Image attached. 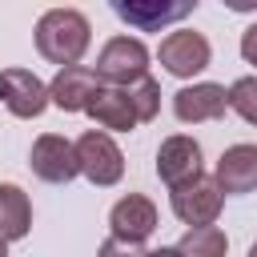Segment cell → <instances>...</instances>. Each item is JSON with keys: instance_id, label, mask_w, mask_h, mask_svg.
Returning a JSON list of instances; mask_svg holds the SVG:
<instances>
[{"instance_id": "cell-1", "label": "cell", "mask_w": 257, "mask_h": 257, "mask_svg": "<svg viewBox=\"0 0 257 257\" xmlns=\"http://www.w3.org/2000/svg\"><path fill=\"white\" fill-rule=\"evenodd\" d=\"M32 40H36V52H40L48 64L72 68V64H80V56H84L88 44H92V24H88V16L76 12V8H48V12L36 20Z\"/></svg>"}, {"instance_id": "cell-2", "label": "cell", "mask_w": 257, "mask_h": 257, "mask_svg": "<svg viewBox=\"0 0 257 257\" xmlns=\"http://www.w3.org/2000/svg\"><path fill=\"white\" fill-rule=\"evenodd\" d=\"M149 60H153V52L141 36H112V40H104L92 72L104 88H133L137 80L149 76Z\"/></svg>"}, {"instance_id": "cell-3", "label": "cell", "mask_w": 257, "mask_h": 257, "mask_svg": "<svg viewBox=\"0 0 257 257\" xmlns=\"http://www.w3.org/2000/svg\"><path fill=\"white\" fill-rule=\"evenodd\" d=\"M72 149H76L80 177L92 181L96 189H112V185L124 177V153H120V145H116L108 133L88 128V133H80V137L72 141Z\"/></svg>"}, {"instance_id": "cell-4", "label": "cell", "mask_w": 257, "mask_h": 257, "mask_svg": "<svg viewBox=\"0 0 257 257\" xmlns=\"http://www.w3.org/2000/svg\"><path fill=\"white\" fill-rule=\"evenodd\" d=\"M157 56H161L165 72H173V76H181V80H193L197 72H205V68H209V60H213V44H209V36H205V32L173 28V32L161 40Z\"/></svg>"}, {"instance_id": "cell-5", "label": "cell", "mask_w": 257, "mask_h": 257, "mask_svg": "<svg viewBox=\"0 0 257 257\" xmlns=\"http://www.w3.org/2000/svg\"><path fill=\"white\" fill-rule=\"evenodd\" d=\"M169 205H173V217H177L181 225L201 229V225H213V221L221 217L225 193L217 189V181H213V177H205V173H201L197 181H189V185L173 189V193H169Z\"/></svg>"}, {"instance_id": "cell-6", "label": "cell", "mask_w": 257, "mask_h": 257, "mask_svg": "<svg viewBox=\"0 0 257 257\" xmlns=\"http://www.w3.org/2000/svg\"><path fill=\"white\" fill-rule=\"evenodd\" d=\"M28 165H32V173H36L44 185H68L72 177H80L76 149H72V141L60 137V133H40V137L32 141Z\"/></svg>"}, {"instance_id": "cell-7", "label": "cell", "mask_w": 257, "mask_h": 257, "mask_svg": "<svg viewBox=\"0 0 257 257\" xmlns=\"http://www.w3.org/2000/svg\"><path fill=\"white\" fill-rule=\"evenodd\" d=\"M116 20H124L137 32H161L185 16L197 12V0H112Z\"/></svg>"}, {"instance_id": "cell-8", "label": "cell", "mask_w": 257, "mask_h": 257, "mask_svg": "<svg viewBox=\"0 0 257 257\" xmlns=\"http://www.w3.org/2000/svg\"><path fill=\"white\" fill-rule=\"evenodd\" d=\"M157 177L169 185V193L181 189V185H189V181H197L201 177V145L189 133L165 137L161 149H157Z\"/></svg>"}, {"instance_id": "cell-9", "label": "cell", "mask_w": 257, "mask_h": 257, "mask_svg": "<svg viewBox=\"0 0 257 257\" xmlns=\"http://www.w3.org/2000/svg\"><path fill=\"white\" fill-rule=\"evenodd\" d=\"M0 104L20 116V120H32L48 108V84L28 72V68H4L0 72Z\"/></svg>"}, {"instance_id": "cell-10", "label": "cell", "mask_w": 257, "mask_h": 257, "mask_svg": "<svg viewBox=\"0 0 257 257\" xmlns=\"http://www.w3.org/2000/svg\"><path fill=\"white\" fill-rule=\"evenodd\" d=\"M108 237L116 241H128V245H145L153 233H157V205L145 197V193H128L120 197L112 209H108Z\"/></svg>"}, {"instance_id": "cell-11", "label": "cell", "mask_w": 257, "mask_h": 257, "mask_svg": "<svg viewBox=\"0 0 257 257\" xmlns=\"http://www.w3.org/2000/svg\"><path fill=\"white\" fill-rule=\"evenodd\" d=\"M225 108H229V92H225V84H213V80H193L173 92V112L181 124L217 120V116H225Z\"/></svg>"}, {"instance_id": "cell-12", "label": "cell", "mask_w": 257, "mask_h": 257, "mask_svg": "<svg viewBox=\"0 0 257 257\" xmlns=\"http://www.w3.org/2000/svg\"><path fill=\"white\" fill-rule=\"evenodd\" d=\"M104 84L96 80V72L88 64H72V68H60L48 84V104H56L60 112H88V104L96 100Z\"/></svg>"}, {"instance_id": "cell-13", "label": "cell", "mask_w": 257, "mask_h": 257, "mask_svg": "<svg viewBox=\"0 0 257 257\" xmlns=\"http://www.w3.org/2000/svg\"><path fill=\"white\" fill-rule=\"evenodd\" d=\"M217 189L225 197H241L257 189V145H229L217 157V173H213Z\"/></svg>"}, {"instance_id": "cell-14", "label": "cell", "mask_w": 257, "mask_h": 257, "mask_svg": "<svg viewBox=\"0 0 257 257\" xmlns=\"http://www.w3.org/2000/svg\"><path fill=\"white\" fill-rule=\"evenodd\" d=\"M88 116L100 124V133H133L137 128V112L128 100V88H100L96 100L88 104Z\"/></svg>"}, {"instance_id": "cell-15", "label": "cell", "mask_w": 257, "mask_h": 257, "mask_svg": "<svg viewBox=\"0 0 257 257\" xmlns=\"http://www.w3.org/2000/svg\"><path fill=\"white\" fill-rule=\"evenodd\" d=\"M32 229V201L20 185H0V237L4 241H20Z\"/></svg>"}, {"instance_id": "cell-16", "label": "cell", "mask_w": 257, "mask_h": 257, "mask_svg": "<svg viewBox=\"0 0 257 257\" xmlns=\"http://www.w3.org/2000/svg\"><path fill=\"white\" fill-rule=\"evenodd\" d=\"M225 249H229V237H225V229H217V225L189 229V233L177 241V253H181V257H225Z\"/></svg>"}, {"instance_id": "cell-17", "label": "cell", "mask_w": 257, "mask_h": 257, "mask_svg": "<svg viewBox=\"0 0 257 257\" xmlns=\"http://www.w3.org/2000/svg\"><path fill=\"white\" fill-rule=\"evenodd\" d=\"M225 92H229V108H233L245 124H257V72H253V76H237Z\"/></svg>"}, {"instance_id": "cell-18", "label": "cell", "mask_w": 257, "mask_h": 257, "mask_svg": "<svg viewBox=\"0 0 257 257\" xmlns=\"http://www.w3.org/2000/svg\"><path fill=\"white\" fill-rule=\"evenodd\" d=\"M128 100H133L137 124H149V120L161 112V84H157L153 76H145V80H137V84L128 88Z\"/></svg>"}, {"instance_id": "cell-19", "label": "cell", "mask_w": 257, "mask_h": 257, "mask_svg": "<svg viewBox=\"0 0 257 257\" xmlns=\"http://www.w3.org/2000/svg\"><path fill=\"white\" fill-rule=\"evenodd\" d=\"M145 253H149L145 245H128V241H116V237H104L100 249H96V257H145Z\"/></svg>"}, {"instance_id": "cell-20", "label": "cell", "mask_w": 257, "mask_h": 257, "mask_svg": "<svg viewBox=\"0 0 257 257\" xmlns=\"http://www.w3.org/2000/svg\"><path fill=\"white\" fill-rule=\"evenodd\" d=\"M241 56H245V64L257 68V24H249V28L241 32Z\"/></svg>"}, {"instance_id": "cell-21", "label": "cell", "mask_w": 257, "mask_h": 257, "mask_svg": "<svg viewBox=\"0 0 257 257\" xmlns=\"http://www.w3.org/2000/svg\"><path fill=\"white\" fill-rule=\"evenodd\" d=\"M145 257H181V253H177V245H161V249H149Z\"/></svg>"}, {"instance_id": "cell-22", "label": "cell", "mask_w": 257, "mask_h": 257, "mask_svg": "<svg viewBox=\"0 0 257 257\" xmlns=\"http://www.w3.org/2000/svg\"><path fill=\"white\" fill-rule=\"evenodd\" d=\"M0 257H8V241L4 237H0Z\"/></svg>"}, {"instance_id": "cell-23", "label": "cell", "mask_w": 257, "mask_h": 257, "mask_svg": "<svg viewBox=\"0 0 257 257\" xmlns=\"http://www.w3.org/2000/svg\"><path fill=\"white\" fill-rule=\"evenodd\" d=\"M249 257H257V241H253V245H249Z\"/></svg>"}]
</instances>
